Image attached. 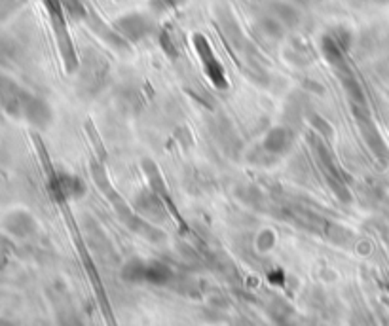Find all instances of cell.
<instances>
[{"mask_svg": "<svg viewBox=\"0 0 389 326\" xmlns=\"http://www.w3.org/2000/svg\"><path fill=\"white\" fill-rule=\"evenodd\" d=\"M114 31L125 40V42H131V44H137L152 33V21L150 17H147L145 14H139V11H131V14H125V16L118 17L114 21Z\"/></svg>", "mask_w": 389, "mask_h": 326, "instance_id": "obj_1", "label": "cell"}, {"mask_svg": "<svg viewBox=\"0 0 389 326\" xmlns=\"http://www.w3.org/2000/svg\"><path fill=\"white\" fill-rule=\"evenodd\" d=\"M194 48H196L197 56L202 59V65L207 73L209 80L213 82L219 90H226L228 88V80H226L224 68L220 65V61L217 59V56L211 50V44L207 42V38L203 34H194Z\"/></svg>", "mask_w": 389, "mask_h": 326, "instance_id": "obj_2", "label": "cell"}, {"mask_svg": "<svg viewBox=\"0 0 389 326\" xmlns=\"http://www.w3.org/2000/svg\"><path fill=\"white\" fill-rule=\"evenodd\" d=\"M170 270L158 262H141V260H133L124 268V277L128 281L137 283H154V285H162L170 279Z\"/></svg>", "mask_w": 389, "mask_h": 326, "instance_id": "obj_3", "label": "cell"}, {"mask_svg": "<svg viewBox=\"0 0 389 326\" xmlns=\"http://www.w3.org/2000/svg\"><path fill=\"white\" fill-rule=\"evenodd\" d=\"M262 147H264L270 154L277 156V158H281V156H285L287 152H291V148L294 147L293 130L283 127V125L271 127V130L266 133Z\"/></svg>", "mask_w": 389, "mask_h": 326, "instance_id": "obj_4", "label": "cell"}, {"mask_svg": "<svg viewBox=\"0 0 389 326\" xmlns=\"http://www.w3.org/2000/svg\"><path fill=\"white\" fill-rule=\"evenodd\" d=\"M51 191L61 199H73V197H80L85 191L84 182L74 177V174L59 173L56 179L51 180Z\"/></svg>", "mask_w": 389, "mask_h": 326, "instance_id": "obj_5", "label": "cell"}, {"mask_svg": "<svg viewBox=\"0 0 389 326\" xmlns=\"http://www.w3.org/2000/svg\"><path fill=\"white\" fill-rule=\"evenodd\" d=\"M4 226L6 230L16 237H27L36 230V224H34L33 216L28 213H25V211H14V213L8 214L4 220Z\"/></svg>", "mask_w": 389, "mask_h": 326, "instance_id": "obj_6", "label": "cell"}, {"mask_svg": "<svg viewBox=\"0 0 389 326\" xmlns=\"http://www.w3.org/2000/svg\"><path fill=\"white\" fill-rule=\"evenodd\" d=\"M137 211L141 214H147L150 219H164L165 216V207L160 196H156L154 191H141L135 201Z\"/></svg>", "mask_w": 389, "mask_h": 326, "instance_id": "obj_7", "label": "cell"}, {"mask_svg": "<svg viewBox=\"0 0 389 326\" xmlns=\"http://www.w3.org/2000/svg\"><path fill=\"white\" fill-rule=\"evenodd\" d=\"M270 16H274L285 28H293L300 23V11L289 2L274 0L270 4Z\"/></svg>", "mask_w": 389, "mask_h": 326, "instance_id": "obj_8", "label": "cell"}, {"mask_svg": "<svg viewBox=\"0 0 389 326\" xmlns=\"http://www.w3.org/2000/svg\"><path fill=\"white\" fill-rule=\"evenodd\" d=\"M260 31L266 34V36H270L274 40H279L285 33V27H283L281 23L277 21L274 16H266L260 19Z\"/></svg>", "mask_w": 389, "mask_h": 326, "instance_id": "obj_9", "label": "cell"}, {"mask_svg": "<svg viewBox=\"0 0 389 326\" xmlns=\"http://www.w3.org/2000/svg\"><path fill=\"white\" fill-rule=\"evenodd\" d=\"M185 2H187V0H148V6H150V10H152L154 14L162 16V14H167V11L171 10H177V8L185 4Z\"/></svg>", "mask_w": 389, "mask_h": 326, "instance_id": "obj_10", "label": "cell"}, {"mask_svg": "<svg viewBox=\"0 0 389 326\" xmlns=\"http://www.w3.org/2000/svg\"><path fill=\"white\" fill-rule=\"evenodd\" d=\"M63 6H65V10H67L73 17H76V19L88 16V11H85L84 4H82L80 0H63Z\"/></svg>", "mask_w": 389, "mask_h": 326, "instance_id": "obj_11", "label": "cell"}, {"mask_svg": "<svg viewBox=\"0 0 389 326\" xmlns=\"http://www.w3.org/2000/svg\"><path fill=\"white\" fill-rule=\"evenodd\" d=\"M10 56V44L6 40L0 38V57H8Z\"/></svg>", "mask_w": 389, "mask_h": 326, "instance_id": "obj_12", "label": "cell"}]
</instances>
